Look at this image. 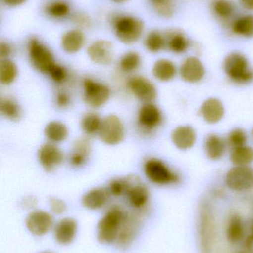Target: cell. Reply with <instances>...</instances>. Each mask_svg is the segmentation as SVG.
<instances>
[{"mask_svg": "<svg viewBox=\"0 0 253 253\" xmlns=\"http://www.w3.org/2000/svg\"><path fill=\"white\" fill-rule=\"evenodd\" d=\"M113 31L117 40L125 44L137 42L144 32V23L131 15H116L111 20Z\"/></svg>", "mask_w": 253, "mask_h": 253, "instance_id": "6da1fadb", "label": "cell"}, {"mask_svg": "<svg viewBox=\"0 0 253 253\" xmlns=\"http://www.w3.org/2000/svg\"><path fill=\"white\" fill-rule=\"evenodd\" d=\"M224 69L226 75L237 84H248L253 81V69L246 56L233 52L224 59Z\"/></svg>", "mask_w": 253, "mask_h": 253, "instance_id": "7a4b0ae2", "label": "cell"}, {"mask_svg": "<svg viewBox=\"0 0 253 253\" xmlns=\"http://www.w3.org/2000/svg\"><path fill=\"white\" fill-rule=\"evenodd\" d=\"M126 212L118 206L110 208L98 225V240L100 243L109 245L117 240Z\"/></svg>", "mask_w": 253, "mask_h": 253, "instance_id": "3957f363", "label": "cell"}, {"mask_svg": "<svg viewBox=\"0 0 253 253\" xmlns=\"http://www.w3.org/2000/svg\"><path fill=\"white\" fill-rule=\"evenodd\" d=\"M144 172L149 180L158 185L177 184L180 176L160 159H150L144 164Z\"/></svg>", "mask_w": 253, "mask_h": 253, "instance_id": "277c9868", "label": "cell"}, {"mask_svg": "<svg viewBox=\"0 0 253 253\" xmlns=\"http://www.w3.org/2000/svg\"><path fill=\"white\" fill-rule=\"evenodd\" d=\"M28 56L31 65L43 74H49L55 65L53 53L37 38H31L28 44Z\"/></svg>", "mask_w": 253, "mask_h": 253, "instance_id": "5b68a950", "label": "cell"}, {"mask_svg": "<svg viewBox=\"0 0 253 253\" xmlns=\"http://www.w3.org/2000/svg\"><path fill=\"white\" fill-rule=\"evenodd\" d=\"M83 88V100L91 108H101L108 102L111 96L108 86L92 79L84 80Z\"/></svg>", "mask_w": 253, "mask_h": 253, "instance_id": "8992f818", "label": "cell"}, {"mask_svg": "<svg viewBox=\"0 0 253 253\" xmlns=\"http://www.w3.org/2000/svg\"><path fill=\"white\" fill-rule=\"evenodd\" d=\"M98 134L104 144L107 145H117L124 139V126L118 117L111 114L102 120Z\"/></svg>", "mask_w": 253, "mask_h": 253, "instance_id": "52a82bcc", "label": "cell"}, {"mask_svg": "<svg viewBox=\"0 0 253 253\" xmlns=\"http://www.w3.org/2000/svg\"><path fill=\"white\" fill-rule=\"evenodd\" d=\"M226 184L230 190L245 191L253 187V169L249 166H236L226 175Z\"/></svg>", "mask_w": 253, "mask_h": 253, "instance_id": "ba28073f", "label": "cell"}, {"mask_svg": "<svg viewBox=\"0 0 253 253\" xmlns=\"http://www.w3.org/2000/svg\"><path fill=\"white\" fill-rule=\"evenodd\" d=\"M126 179L128 189L126 194L129 205L135 209L144 208L150 199L148 189L137 175H127Z\"/></svg>", "mask_w": 253, "mask_h": 253, "instance_id": "9c48e42d", "label": "cell"}, {"mask_svg": "<svg viewBox=\"0 0 253 253\" xmlns=\"http://www.w3.org/2000/svg\"><path fill=\"white\" fill-rule=\"evenodd\" d=\"M127 86L137 99L151 103L157 97V89L152 83L142 76H135L128 81Z\"/></svg>", "mask_w": 253, "mask_h": 253, "instance_id": "30bf717a", "label": "cell"}, {"mask_svg": "<svg viewBox=\"0 0 253 253\" xmlns=\"http://www.w3.org/2000/svg\"><path fill=\"white\" fill-rule=\"evenodd\" d=\"M87 54L94 63L108 65L114 59V45L108 40H96L88 47Z\"/></svg>", "mask_w": 253, "mask_h": 253, "instance_id": "8fae6325", "label": "cell"}, {"mask_svg": "<svg viewBox=\"0 0 253 253\" xmlns=\"http://www.w3.org/2000/svg\"><path fill=\"white\" fill-rule=\"evenodd\" d=\"M53 224L52 215L43 211H34L30 212L25 221L28 231L36 236H43L47 234Z\"/></svg>", "mask_w": 253, "mask_h": 253, "instance_id": "7c38bea8", "label": "cell"}, {"mask_svg": "<svg viewBox=\"0 0 253 253\" xmlns=\"http://www.w3.org/2000/svg\"><path fill=\"white\" fill-rule=\"evenodd\" d=\"M37 157L43 169L46 172H51L62 163L63 153L53 143H46L39 149Z\"/></svg>", "mask_w": 253, "mask_h": 253, "instance_id": "4fadbf2b", "label": "cell"}, {"mask_svg": "<svg viewBox=\"0 0 253 253\" xmlns=\"http://www.w3.org/2000/svg\"><path fill=\"white\" fill-rule=\"evenodd\" d=\"M181 78L189 83H197L203 78L205 68L200 59L190 56L184 59L180 68Z\"/></svg>", "mask_w": 253, "mask_h": 253, "instance_id": "5bb4252c", "label": "cell"}, {"mask_svg": "<svg viewBox=\"0 0 253 253\" xmlns=\"http://www.w3.org/2000/svg\"><path fill=\"white\" fill-rule=\"evenodd\" d=\"M161 111L154 104L145 103L138 113V123L147 130H152L162 122Z\"/></svg>", "mask_w": 253, "mask_h": 253, "instance_id": "9a60e30c", "label": "cell"}, {"mask_svg": "<svg viewBox=\"0 0 253 253\" xmlns=\"http://www.w3.org/2000/svg\"><path fill=\"white\" fill-rule=\"evenodd\" d=\"M138 228V219L133 214H125L117 240L118 245L122 248L129 247L136 236Z\"/></svg>", "mask_w": 253, "mask_h": 253, "instance_id": "2e32d148", "label": "cell"}, {"mask_svg": "<svg viewBox=\"0 0 253 253\" xmlns=\"http://www.w3.org/2000/svg\"><path fill=\"white\" fill-rule=\"evenodd\" d=\"M77 229L78 225L75 220L71 218H63L55 227V240L59 245H69L75 239Z\"/></svg>", "mask_w": 253, "mask_h": 253, "instance_id": "e0dca14e", "label": "cell"}, {"mask_svg": "<svg viewBox=\"0 0 253 253\" xmlns=\"http://www.w3.org/2000/svg\"><path fill=\"white\" fill-rule=\"evenodd\" d=\"M86 36L80 29L65 31L61 38V46L65 53L74 54L82 50L86 44Z\"/></svg>", "mask_w": 253, "mask_h": 253, "instance_id": "ac0fdd59", "label": "cell"}, {"mask_svg": "<svg viewBox=\"0 0 253 253\" xmlns=\"http://www.w3.org/2000/svg\"><path fill=\"white\" fill-rule=\"evenodd\" d=\"M200 114L206 123L215 124L221 121L224 117V105L219 99L209 98L202 104Z\"/></svg>", "mask_w": 253, "mask_h": 253, "instance_id": "d6986e66", "label": "cell"}, {"mask_svg": "<svg viewBox=\"0 0 253 253\" xmlns=\"http://www.w3.org/2000/svg\"><path fill=\"white\" fill-rule=\"evenodd\" d=\"M172 140L173 144L180 150H188L196 143V131L189 126H178L172 132Z\"/></svg>", "mask_w": 253, "mask_h": 253, "instance_id": "ffe728a7", "label": "cell"}, {"mask_svg": "<svg viewBox=\"0 0 253 253\" xmlns=\"http://www.w3.org/2000/svg\"><path fill=\"white\" fill-rule=\"evenodd\" d=\"M92 147L90 141L86 138H80L76 140L73 146L72 153L70 156V162L74 168H80L83 166L89 155H90Z\"/></svg>", "mask_w": 253, "mask_h": 253, "instance_id": "44dd1931", "label": "cell"}, {"mask_svg": "<svg viewBox=\"0 0 253 253\" xmlns=\"http://www.w3.org/2000/svg\"><path fill=\"white\" fill-rule=\"evenodd\" d=\"M109 192L103 188H94L89 190L83 196L82 204L85 208L89 210L101 209L105 206L108 202Z\"/></svg>", "mask_w": 253, "mask_h": 253, "instance_id": "7402d4cb", "label": "cell"}, {"mask_svg": "<svg viewBox=\"0 0 253 253\" xmlns=\"http://www.w3.org/2000/svg\"><path fill=\"white\" fill-rule=\"evenodd\" d=\"M152 74L154 78L158 81H170L176 76V65L169 59H159L156 61L155 63L153 65Z\"/></svg>", "mask_w": 253, "mask_h": 253, "instance_id": "603a6c76", "label": "cell"}, {"mask_svg": "<svg viewBox=\"0 0 253 253\" xmlns=\"http://www.w3.org/2000/svg\"><path fill=\"white\" fill-rule=\"evenodd\" d=\"M166 47L177 54L185 53L190 47V40L185 34L179 31H169L165 35Z\"/></svg>", "mask_w": 253, "mask_h": 253, "instance_id": "cb8c5ba5", "label": "cell"}, {"mask_svg": "<svg viewBox=\"0 0 253 253\" xmlns=\"http://www.w3.org/2000/svg\"><path fill=\"white\" fill-rule=\"evenodd\" d=\"M226 144L224 140L215 134H210L205 140L204 148L206 156L212 160H218L225 153Z\"/></svg>", "mask_w": 253, "mask_h": 253, "instance_id": "d4e9b609", "label": "cell"}, {"mask_svg": "<svg viewBox=\"0 0 253 253\" xmlns=\"http://www.w3.org/2000/svg\"><path fill=\"white\" fill-rule=\"evenodd\" d=\"M231 31L235 35L245 38L253 37V15L245 14L236 18L231 23Z\"/></svg>", "mask_w": 253, "mask_h": 253, "instance_id": "484cf974", "label": "cell"}, {"mask_svg": "<svg viewBox=\"0 0 253 253\" xmlns=\"http://www.w3.org/2000/svg\"><path fill=\"white\" fill-rule=\"evenodd\" d=\"M45 136L51 143H59L65 141L68 135V128L59 121L48 123L44 129Z\"/></svg>", "mask_w": 253, "mask_h": 253, "instance_id": "4316f807", "label": "cell"}, {"mask_svg": "<svg viewBox=\"0 0 253 253\" xmlns=\"http://www.w3.org/2000/svg\"><path fill=\"white\" fill-rule=\"evenodd\" d=\"M230 160L236 166H249L253 162V148L243 145L232 149Z\"/></svg>", "mask_w": 253, "mask_h": 253, "instance_id": "83f0119b", "label": "cell"}, {"mask_svg": "<svg viewBox=\"0 0 253 253\" xmlns=\"http://www.w3.org/2000/svg\"><path fill=\"white\" fill-rule=\"evenodd\" d=\"M44 12L49 17L62 19L69 16L71 7L66 1L54 0L48 3L44 7Z\"/></svg>", "mask_w": 253, "mask_h": 253, "instance_id": "f1b7e54d", "label": "cell"}, {"mask_svg": "<svg viewBox=\"0 0 253 253\" xmlns=\"http://www.w3.org/2000/svg\"><path fill=\"white\" fill-rule=\"evenodd\" d=\"M144 44L147 50L151 53H158L166 47V37L160 31L153 30L147 34Z\"/></svg>", "mask_w": 253, "mask_h": 253, "instance_id": "f546056e", "label": "cell"}, {"mask_svg": "<svg viewBox=\"0 0 253 253\" xmlns=\"http://www.w3.org/2000/svg\"><path fill=\"white\" fill-rule=\"evenodd\" d=\"M16 64L8 59H1L0 62V83L4 85L11 84L17 77Z\"/></svg>", "mask_w": 253, "mask_h": 253, "instance_id": "4dcf8cb0", "label": "cell"}, {"mask_svg": "<svg viewBox=\"0 0 253 253\" xmlns=\"http://www.w3.org/2000/svg\"><path fill=\"white\" fill-rule=\"evenodd\" d=\"M212 10L218 19L227 21L234 15L235 5L230 0H214Z\"/></svg>", "mask_w": 253, "mask_h": 253, "instance_id": "1f68e13d", "label": "cell"}, {"mask_svg": "<svg viewBox=\"0 0 253 253\" xmlns=\"http://www.w3.org/2000/svg\"><path fill=\"white\" fill-rule=\"evenodd\" d=\"M243 221L239 215H233L229 220L227 227V239L232 243H237L244 236Z\"/></svg>", "mask_w": 253, "mask_h": 253, "instance_id": "d6a6232c", "label": "cell"}, {"mask_svg": "<svg viewBox=\"0 0 253 253\" xmlns=\"http://www.w3.org/2000/svg\"><path fill=\"white\" fill-rule=\"evenodd\" d=\"M0 112L3 117L11 121H17L21 117V109L17 103L10 98H1Z\"/></svg>", "mask_w": 253, "mask_h": 253, "instance_id": "836d02e7", "label": "cell"}, {"mask_svg": "<svg viewBox=\"0 0 253 253\" xmlns=\"http://www.w3.org/2000/svg\"><path fill=\"white\" fill-rule=\"evenodd\" d=\"M102 120L95 113H88L81 120V128L85 133L93 135L99 133Z\"/></svg>", "mask_w": 253, "mask_h": 253, "instance_id": "e575fe53", "label": "cell"}, {"mask_svg": "<svg viewBox=\"0 0 253 253\" xmlns=\"http://www.w3.org/2000/svg\"><path fill=\"white\" fill-rule=\"evenodd\" d=\"M141 58L136 51H129L125 53L120 60V68L125 73L136 71L141 66Z\"/></svg>", "mask_w": 253, "mask_h": 253, "instance_id": "d590c367", "label": "cell"}, {"mask_svg": "<svg viewBox=\"0 0 253 253\" xmlns=\"http://www.w3.org/2000/svg\"><path fill=\"white\" fill-rule=\"evenodd\" d=\"M154 11L160 17L169 19L173 16L175 4L173 0H150Z\"/></svg>", "mask_w": 253, "mask_h": 253, "instance_id": "8d00e7d4", "label": "cell"}, {"mask_svg": "<svg viewBox=\"0 0 253 253\" xmlns=\"http://www.w3.org/2000/svg\"><path fill=\"white\" fill-rule=\"evenodd\" d=\"M247 141H248V135L245 130L240 128L233 129L227 136V144L232 149L246 145Z\"/></svg>", "mask_w": 253, "mask_h": 253, "instance_id": "74e56055", "label": "cell"}, {"mask_svg": "<svg viewBox=\"0 0 253 253\" xmlns=\"http://www.w3.org/2000/svg\"><path fill=\"white\" fill-rule=\"evenodd\" d=\"M128 189V181L126 177L112 180L109 184V193L114 197H119L126 194Z\"/></svg>", "mask_w": 253, "mask_h": 253, "instance_id": "f35d334b", "label": "cell"}, {"mask_svg": "<svg viewBox=\"0 0 253 253\" xmlns=\"http://www.w3.org/2000/svg\"><path fill=\"white\" fill-rule=\"evenodd\" d=\"M49 75L51 80L56 83H62L65 82L68 76L66 69L62 65L55 64L53 68L49 71Z\"/></svg>", "mask_w": 253, "mask_h": 253, "instance_id": "ab89813d", "label": "cell"}, {"mask_svg": "<svg viewBox=\"0 0 253 253\" xmlns=\"http://www.w3.org/2000/svg\"><path fill=\"white\" fill-rule=\"evenodd\" d=\"M71 21L82 29H87L92 25V20L86 13L77 12L71 16Z\"/></svg>", "mask_w": 253, "mask_h": 253, "instance_id": "60d3db41", "label": "cell"}, {"mask_svg": "<svg viewBox=\"0 0 253 253\" xmlns=\"http://www.w3.org/2000/svg\"><path fill=\"white\" fill-rule=\"evenodd\" d=\"M51 211L56 215H61L66 211V204L56 197H51L49 201Z\"/></svg>", "mask_w": 253, "mask_h": 253, "instance_id": "b9f144b4", "label": "cell"}, {"mask_svg": "<svg viewBox=\"0 0 253 253\" xmlns=\"http://www.w3.org/2000/svg\"><path fill=\"white\" fill-rule=\"evenodd\" d=\"M56 104L59 108H66L70 104V97L68 93L64 91L58 92L56 96Z\"/></svg>", "mask_w": 253, "mask_h": 253, "instance_id": "7bdbcfd3", "label": "cell"}, {"mask_svg": "<svg viewBox=\"0 0 253 253\" xmlns=\"http://www.w3.org/2000/svg\"><path fill=\"white\" fill-rule=\"evenodd\" d=\"M11 53V47L7 42H1L0 44V57L1 59H7Z\"/></svg>", "mask_w": 253, "mask_h": 253, "instance_id": "ee69618b", "label": "cell"}, {"mask_svg": "<svg viewBox=\"0 0 253 253\" xmlns=\"http://www.w3.org/2000/svg\"><path fill=\"white\" fill-rule=\"evenodd\" d=\"M22 206L26 209H31L37 205V199L33 196L25 198L22 202Z\"/></svg>", "mask_w": 253, "mask_h": 253, "instance_id": "f6af8a7d", "label": "cell"}, {"mask_svg": "<svg viewBox=\"0 0 253 253\" xmlns=\"http://www.w3.org/2000/svg\"><path fill=\"white\" fill-rule=\"evenodd\" d=\"M2 1L7 7H16L23 4L27 0H2Z\"/></svg>", "mask_w": 253, "mask_h": 253, "instance_id": "bcb514c9", "label": "cell"}, {"mask_svg": "<svg viewBox=\"0 0 253 253\" xmlns=\"http://www.w3.org/2000/svg\"><path fill=\"white\" fill-rule=\"evenodd\" d=\"M242 7L248 10H253V0H239Z\"/></svg>", "mask_w": 253, "mask_h": 253, "instance_id": "7dc6e473", "label": "cell"}, {"mask_svg": "<svg viewBox=\"0 0 253 253\" xmlns=\"http://www.w3.org/2000/svg\"><path fill=\"white\" fill-rule=\"evenodd\" d=\"M110 1L115 3V4H123V3L126 2V1H129V0H110Z\"/></svg>", "mask_w": 253, "mask_h": 253, "instance_id": "c3c4849f", "label": "cell"}, {"mask_svg": "<svg viewBox=\"0 0 253 253\" xmlns=\"http://www.w3.org/2000/svg\"><path fill=\"white\" fill-rule=\"evenodd\" d=\"M49 253V252H43V253Z\"/></svg>", "mask_w": 253, "mask_h": 253, "instance_id": "681fc988", "label": "cell"}, {"mask_svg": "<svg viewBox=\"0 0 253 253\" xmlns=\"http://www.w3.org/2000/svg\"><path fill=\"white\" fill-rule=\"evenodd\" d=\"M252 135H253V131H252Z\"/></svg>", "mask_w": 253, "mask_h": 253, "instance_id": "f907efd6", "label": "cell"}]
</instances>
